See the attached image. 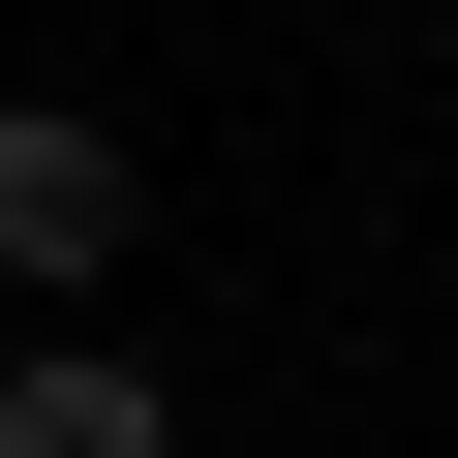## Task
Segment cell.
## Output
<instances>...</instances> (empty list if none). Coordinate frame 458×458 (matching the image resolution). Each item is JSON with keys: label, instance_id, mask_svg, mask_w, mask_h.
I'll return each instance as SVG.
<instances>
[{"label": "cell", "instance_id": "1", "mask_svg": "<svg viewBox=\"0 0 458 458\" xmlns=\"http://www.w3.org/2000/svg\"><path fill=\"white\" fill-rule=\"evenodd\" d=\"M123 245H153V183H123V123H92V92H31V123H0V276H31V306H92Z\"/></svg>", "mask_w": 458, "mask_h": 458}, {"label": "cell", "instance_id": "2", "mask_svg": "<svg viewBox=\"0 0 458 458\" xmlns=\"http://www.w3.org/2000/svg\"><path fill=\"white\" fill-rule=\"evenodd\" d=\"M0 458H183V428H153V367H92V336H31V367H0Z\"/></svg>", "mask_w": 458, "mask_h": 458}]
</instances>
